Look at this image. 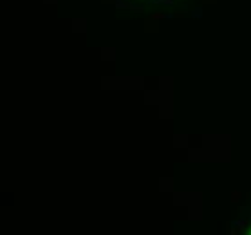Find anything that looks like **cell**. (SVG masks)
I'll return each mask as SVG.
<instances>
[{"label":"cell","instance_id":"cell-2","mask_svg":"<svg viewBox=\"0 0 251 235\" xmlns=\"http://www.w3.org/2000/svg\"><path fill=\"white\" fill-rule=\"evenodd\" d=\"M163 18H170V15H165V13H154L150 22H157V20H163Z\"/></svg>","mask_w":251,"mask_h":235},{"label":"cell","instance_id":"cell-5","mask_svg":"<svg viewBox=\"0 0 251 235\" xmlns=\"http://www.w3.org/2000/svg\"><path fill=\"white\" fill-rule=\"evenodd\" d=\"M116 7L118 9H125V7H128V4L125 2V0H116Z\"/></svg>","mask_w":251,"mask_h":235},{"label":"cell","instance_id":"cell-4","mask_svg":"<svg viewBox=\"0 0 251 235\" xmlns=\"http://www.w3.org/2000/svg\"><path fill=\"white\" fill-rule=\"evenodd\" d=\"M240 199H242V193L240 192H233L231 193V201H233V203H239Z\"/></svg>","mask_w":251,"mask_h":235},{"label":"cell","instance_id":"cell-6","mask_svg":"<svg viewBox=\"0 0 251 235\" xmlns=\"http://www.w3.org/2000/svg\"><path fill=\"white\" fill-rule=\"evenodd\" d=\"M128 9H132L134 13H141V11H143L141 5H135V4H128Z\"/></svg>","mask_w":251,"mask_h":235},{"label":"cell","instance_id":"cell-8","mask_svg":"<svg viewBox=\"0 0 251 235\" xmlns=\"http://www.w3.org/2000/svg\"><path fill=\"white\" fill-rule=\"evenodd\" d=\"M175 16H177V18H182V16H184V13L179 11V13H175Z\"/></svg>","mask_w":251,"mask_h":235},{"label":"cell","instance_id":"cell-1","mask_svg":"<svg viewBox=\"0 0 251 235\" xmlns=\"http://www.w3.org/2000/svg\"><path fill=\"white\" fill-rule=\"evenodd\" d=\"M233 226H235L239 232H242L244 228L248 226V221H246V219H239V221H235V223H233Z\"/></svg>","mask_w":251,"mask_h":235},{"label":"cell","instance_id":"cell-7","mask_svg":"<svg viewBox=\"0 0 251 235\" xmlns=\"http://www.w3.org/2000/svg\"><path fill=\"white\" fill-rule=\"evenodd\" d=\"M201 11H202V9H195V11H192V15H193V18H201V15H202Z\"/></svg>","mask_w":251,"mask_h":235},{"label":"cell","instance_id":"cell-3","mask_svg":"<svg viewBox=\"0 0 251 235\" xmlns=\"http://www.w3.org/2000/svg\"><path fill=\"white\" fill-rule=\"evenodd\" d=\"M148 4H163V5H172L173 0H146Z\"/></svg>","mask_w":251,"mask_h":235}]
</instances>
